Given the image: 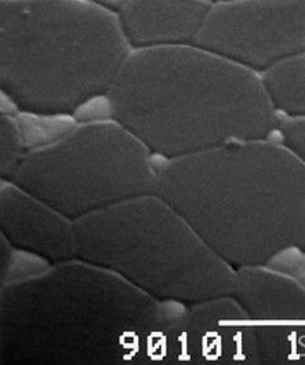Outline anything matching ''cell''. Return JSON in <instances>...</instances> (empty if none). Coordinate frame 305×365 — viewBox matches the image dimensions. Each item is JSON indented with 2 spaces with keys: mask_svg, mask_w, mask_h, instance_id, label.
<instances>
[{
  "mask_svg": "<svg viewBox=\"0 0 305 365\" xmlns=\"http://www.w3.org/2000/svg\"><path fill=\"white\" fill-rule=\"evenodd\" d=\"M183 307L79 258L51 264L1 285L0 363L162 364Z\"/></svg>",
  "mask_w": 305,
  "mask_h": 365,
  "instance_id": "obj_1",
  "label": "cell"
},
{
  "mask_svg": "<svg viewBox=\"0 0 305 365\" xmlns=\"http://www.w3.org/2000/svg\"><path fill=\"white\" fill-rule=\"evenodd\" d=\"M106 102L112 120L164 160L266 140L281 123L256 72L195 44L130 54Z\"/></svg>",
  "mask_w": 305,
  "mask_h": 365,
  "instance_id": "obj_2",
  "label": "cell"
},
{
  "mask_svg": "<svg viewBox=\"0 0 305 365\" xmlns=\"http://www.w3.org/2000/svg\"><path fill=\"white\" fill-rule=\"evenodd\" d=\"M155 193L235 269L272 264L304 233L305 165L268 138L166 160Z\"/></svg>",
  "mask_w": 305,
  "mask_h": 365,
  "instance_id": "obj_3",
  "label": "cell"
},
{
  "mask_svg": "<svg viewBox=\"0 0 305 365\" xmlns=\"http://www.w3.org/2000/svg\"><path fill=\"white\" fill-rule=\"evenodd\" d=\"M129 56L121 24L99 6L0 3V86L24 113L64 118L106 97Z\"/></svg>",
  "mask_w": 305,
  "mask_h": 365,
  "instance_id": "obj_4",
  "label": "cell"
},
{
  "mask_svg": "<svg viewBox=\"0 0 305 365\" xmlns=\"http://www.w3.org/2000/svg\"><path fill=\"white\" fill-rule=\"evenodd\" d=\"M75 233L79 259L161 301L195 304L235 288L236 269L156 193L78 220Z\"/></svg>",
  "mask_w": 305,
  "mask_h": 365,
  "instance_id": "obj_5",
  "label": "cell"
},
{
  "mask_svg": "<svg viewBox=\"0 0 305 365\" xmlns=\"http://www.w3.org/2000/svg\"><path fill=\"white\" fill-rule=\"evenodd\" d=\"M152 152L119 123L93 122L25 155L10 182L74 222L155 193Z\"/></svg>",
  "mask_w": 305,
  "mask_h": 365,
  "instance_id": "obj_6",
  "label": "cell"
},
{
  "mask_svg": "<svg viewBox=\"0 0 305 365\" xmlns=\"http://www.w3.org/2000/svg\"><path fill=\"white\" fill-rule=\"evenodd\" d=\"M195 46L256 73L305 51V0H229L211 6Z\"/></svg>",
  "mask_w": 305,
  "mask_h": 365,
  "instance_id": "obj_7",
  "label": "cell"
},
{
  "mask_svg": "<svg viewBox=\"0 0 305 365\" xmlns=\"http://www.w3.org/2000/svg\"><path fill=\"white\" fill-rule=\"evenodd\" d=\"M251 319L261 364L305 363V287L271 266L236 269L231 294Z\"/></svg>",
  "mask_w": 305,
  "mask_h": 365,
  "instance_id": "obj_8",
  "label": "cell"
},
{
  "mask_svg": "<svg viewBox=\"0 0 305 365\" xmlns=\"http://www.w3.org/2000/svg\"><path fill=\"white\" fill-rule=\"evenodd\" d=\"M170 363L261 364L254 324L232 295L184 304L166 334Z\"/></svg>",
  "mask_w": 305,
  "mask_h": 365,
  "instance_id": "obj_9",
  "label": "cell"
},
{
  "mask_svg": "<svg viewBox=\"0 0 305 365\" xmlns=\"http://www.w3.org/2000/svg\"><path fill=\"white\" fill-rule=\"evenodd\" d=\"M1 237L50 264L78 258L75 222L16 183L1 181Z\"/></svg>",
  "mask_w": 305,
  "mask_h": 365,
  "instance_id": "obj_10",
  "label": "cell"
},
{
  "mask_svg": "<svg viewBox=\"0 0 305 365\" xmlns=\"http://www.w3.org/2000/svg\"><path fill=\"white\" fill-rule=\"evenodd\" d=\"M211 6L204 0H126L119 24L137 50L194 44Z\"/></svg>",
  "mask_w": 305,
  "mask_h": 365,
  "instance_id": "obj_11",
  "label": "cell"
},
{
  "mask_svg": "<svg viewBox=\"0 0 305 365\" xmlns=\"http://www.w3.org/2000/svg\"><path fill=\"white\" fill-rule=\"evenodd\" d=\"M260 79L278 115L305 118V51L276 62Z\"/></svg>",
  "mask_w": 305,
  "mask_h": 365,
  "instance_id": "obj_12",
  "label": "cell"
},
{
  "mask_svg": "<svg viewBox=\"0 0 305 365\" xmlns=\"http://www.w3.org/2000/svg\"><path fill=\"white\" fill-rule=\"evenodd\" d=\"M25 134L20 123L11 116H1L0 120V175L1 181H11L21 162L25 158Z\"/></svg>",
  "mask_w": 305,
  "mask_h": 365,
  "instance_id": "obj_13",
  "label": "cell"
},
{
  "mask_svg": "<svg viewBox=\"0 0 305 365\" xmlns=\"http://www.w3.org/2000/svg\"><path fill=\"white\" fill-rule=\"evenodd\" d=\"M282 145L305 165V118H290L278 125Z\"/></svg>",
  "mask_w": 305,
  "mask_h": 365,
  "instance_id": "obj_14",
  "label": "cell"
},
{
  "mask_svg": "<svg viewBox=\"0 0 305 365\" xmlns=\"http://www.w3.org/2000/svg\"><path fill=\"white\" fill-rule=\"evenodd\" d=\"M275 267L286 274L291 276L300 284L305 287V251L294 247L287 250L282 255H279L274 262L268 264Z\"/></svg>",
  "mask_w": 305,
  "mask_h": 365,
  "instance_id": "obj_15",
  "label": "cell"
},
{
  "mask_svg": "<svg viewBox=\"0 0 305 365\" xmlns=\"http://www.w3.org/2000/svg\"><path fill=\"white\" fill-rule=\"evenodd\" d=\"M297 247H299V248H301V250H304L305 251V229L304 233H303V236H301V240H300V243H299Z\"/></svg>",
  "mask_w": 305,
  "mask_h": 365,
  "instance_id": "obj_16",
  "label": "cell"
},
{
  "mask_svg": "<svg viewBox=\"0 0 305 365\" xmlns=\"http://www.w3.org/2000/svg\"><path fill=\"white\" fill-rule=\"evenodd\" d=\"M207 3H211V4H216V3H223V1H229V0H204Z\"/></svg>",
  "mask_w": 305,
  "mask_h": 365,
  "instance_id": "obj_17",
  "label": "cell"
}]
</instances>
